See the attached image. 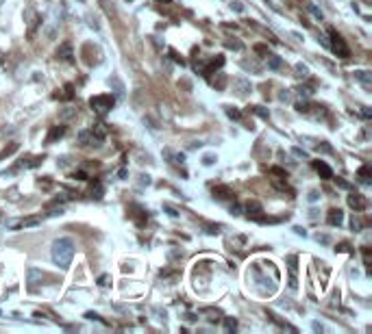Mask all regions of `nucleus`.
<instances>
[{
	"label": "nucleus",
	"instance_id": "obj_13",
	"mask_svg": "<svg viewBox=\"0 0 372 334\" xmlns=\"http://www.w3.org/2000/svg\"><path fill=\"white\" fill-rule=\"evenodd\" d=\"M63 135H65V126H52L50 133H48V137H46V146L54 144V142H57V139H61Z\"/></svg>",
	"mask_w": 372,
	"mask_h": 334
},
{
	"label": "nucleus",
	"instance_id": "obj_25",
	"mask_svg": "<svg viewBox=\"0 0 372 334\" xmlns=\"http://www.w3.org/2000/svg\"><path fill=\"white\" fill-rule=\"evenodd\" d=\"M307 9H309V11L313 13V16H316V18H318V20H322V11H320L318 7H316L313 3H307Z\"/></svg>",
	"mask_w": 372,
	"mask_h": 334
},
{
	"label": "nucleus",
	"instance_id": "obj_1",
	"mask_svg": "<svg viewBox=\"0 0 372 334\" xmlns=\"http://www.w3.org/2000/svg\"><path fill=\"white\" fill-rule=\"evenodd\" d=\"M50 256H52V263L61 269H68L70 267V263L74 258V241L63 236V239H57L50 247Z\"/></svg>",
	"mask_w": 372,
	"mask_h": 334
},
{
	"label": "nucleus",
	"instance_id": "obj_21",
	"mask_svg": "<svg viewBox=\"0 0 372 334\" xmlns=\"http://www.w3.org/2000/svg\"><path fill=\"white\" fill-rule=\"evenodd\" d=\"M225 111H227V115L231 118V120H242V113H240V111L236 109V107H225Z\"/></svg>",
	"mask_w": 372,
	"mask_h": 334
},
{
	"label": "nucleus",
	"instance_id": "obj_28",
	"mask_svg": "<svg viewBox=\"0 0 372 334\" xmlns=\"http://www.w3.org/2000/svg\"><path fill=\"white\" fill-rule=\"evenodd\" d=\"M296 72H298V76H307V74H309V69H307V65L296 63Z\"/></svg>",
	"mask_w": 372,
	"mask_h": 334
},
{
	"label": "nucleus",
	"instance_id": "obj_32",
	"mask_svg": "<svg viewBox=\"0 0 372 334\" xmlns=\"http://www.w3.org/2000/svg\"><path fill=\"white\" fill-rule=\"evenodd\" d=\"M292 152H294V155H296L298 159H307V152H305V150H300V148H294Z\"/></svg>",
	"mask_w": 372,
	"mask_h": 334
},
{
	"label": "nucleus",
	"instance_id": "obj_2",
	"mask_svg": "<svg viewBox=\"0 0 372 334\" xmlns=\"http://www.w3.org/2000/svg\"><path fill=\"white\" fill-rule=\"evenodd\" d=\"M327 35H329V48L333 50L340 59H349L351 57V50H349V46H347V41H344V37L335 31V29H329L327 31Z\"/></svg>",
	"mask_w": 372,
	"mask_h": 334
},
{
	"label": "nucleus",
	"instance_id": "obj_16",
	"mask_svg": "<svg viewBox=\"0 0 372 334\" xmlns=\"http://www.w3.org/2000/svg\"><path fill=\"white\" fill-rule=\"evenodd\" d=\"M57 59H63V61H72V46H70V44H63V46L57 50Z\"/></svg>",
	"mask_w": 372,
	"mask_h": 334
},
{
	"label": "nucleus",
	"instance_id": "obj_5",
	"mask_svg": "<svg viewBox=\"0 0 372 334\" xmlns=\"http://www.w3.org/2000/svg\"><path fill=\"white\" fill-rule=\"evenodd\" d=\"M39 217H22V219H11L7 221V228L11 230H20V228H33V226H39Z\"/></svg>",
	"mask_w": 372,
	"mask_h": 334
},
{
	"label": "nucleus",
	"instance_id": "obj_4",
	"mask_svg": "<svg viewBox=\"0 0 372 334\" xmlns=\"http://www.w3.org/2000/svg\"><path fill=\"white\" fill-rule=\"evenodd\" d=\"M225 65V57L223 54H216V57H211L209 61H196L194 63V69L198 74H203V76H209V74H214L218 67H223Z\"/></svg>",
	"mask_w": 372,
	"mask_h": 334
},
{
	"label": "nucleus",
	"instance_id": "obj_15",
	"mask_svg": "<svg viewBox=\"0 0 372 334\" xmlns=\"http://www.w3.org/2000/svg\"><path fill=\"white\" fill-rule=\"evenodd\" d=\"M268 317H270V322H274V324H277V326H279L281 330H289V332H294V334L298 332V330H296L294 326H289L287 322H281V319H279V315H274L272 311H268Z\"/></svg>",
	"mask_w": 372,
	"mask_h": 334
},
{
	"label": "nucleus",
	"instance_id": "obj_43",
	"mask_svg": "<svg viewBox=\"0 0 372 334\" xmlns=\"http://www.w3.org/2000/svg\"><path fill=\"white\" fill-rule=\"evenodd\" d=\"M316 239H318V241H322V243H329V236H327V234H322V236L318 234V236H316Z\"/></svg>",
	"mask_w": 372,
	"mask_h": 334
},
{
	"label": "nucleus",
	"instance_id": "obj_23",
	"mask_svg": "<svg viewBox=\"0 0 372 334\" xmlns=\"http://www.w3.org/2000/svg\"><path fill=\"white\" fill-rule=\"evenodd\" d=\"M236 85L242 89V91H240V96H246L248 91H251V82H246V80H242V78H240V80H236Z\"/></svg>",
	"mask_w": 372,
	"mask_h": 334
},
{
	"label": "nucleus",
	"instance_id": "obj_31",
	"mask_svg": "<svg viewBox=\"0 0 372 334\" xmlns=\"http://www.w3.org/2000/svg\"><path fill=\"white\" fill-rule=\"evenodd\" d=\"M335 252H353V249H351L349 243H340V245L335 247Z\"/></svg>",
	"mask_w": 372,
	"mask_h": 334
},
{
	"label": "nucleus",
	"instance_id": "obj_18",
	"mask_svg": "<svg viewBox=\"0 0 372 334\" xmlns=\"http://www.w3.org/2000/svg\"><path fill=\"white\" fill-rule=\"evenodd\" d=\"M37 278H44L41 276V271H37V269H29V291H35L37 289Z\"/></svg>",
	"mask_w": 372,
	"mask_h": 334
},
{
	"label": "nucleus",
	"instance_id": "obj_3",
	"mask_svg": "<svg viewBox=\"0 0 372 334\" xmlns=\"http://www.w3.org/2000/svg\"><path fill=\"white\" fill-rule=\"evenodd\" d=\"M114 102H116V98H114L112 93H103V96H94V98L90 100V107H92L99 115H107L109 111L114 109Z\"/></svg>",
	"mask_w": 372,
	"mask_h": 334
},
{
	"label": "nucleus",
	"instance_id": "obj_33",
	"mask_svg": "<svg viewBox=\"0 0 372 334\" xmlns=\"http://www.w3.org/2000/svg\"><path fill=\"white\" fill-rule=\"evenodd\" d=\"M72 178H74V180H87V174H85V172H74Z\"/></svg>",
	"mask_w": 372,
	"mask_h": 334
},
{
	"label": "nucleus",
	"instance_id": "obj_37",
	"mask_svg": "<svg viewBox=\"0 0 372 334\" xmlns=\"http://www.w3.org/2000/svg\"><path fill=\"white\" fill-rule=\"evenodd\" d=\"M227 46H229V48H236V50H242V44H240V41H229Z\"/></svg>",
	"mask_w": 372,
	"mask_h": 334
},
{
	"label": "nucleus",
	"instance_id": "obj_47",
	"mask_svg": "<svg viewBox=\"0 0 372 334\" xmlns=\"http://www.w3.org/2000/svg\"><path fill=\"white\" fill-rule=\"evenodd\" d=\"M231 213L233 215H240V206H231Z\"/></svg>",
	"mask_w": 372,
	"mask_h": 334
},
{
	"label": "nucleus",
	"instance_id": "obj_6",
	"mask_svg": "<svg viewBox=\"0 0 372 334\" xmlns=\"http://www.w3.org/2000/svg\"><path fill=\"white\" fill-rule=\"evenodd\" d=\"M246 215H248V219L261 221V224H264V221H266V217H264V208H261V204L255 202V200H251V202L246 204Z\"/></svg>",
	"mask_w": 372,
	"mask_h": 334
},
{
	"label": "nucleus",
	"instance_id": "obj_7",
	"mask_svg": "<svg viewBox=\"0 0 372 334\" xmlns=\"http://www.w3.org/2000/svg\"><path fill=\"white\" fill-rule=\"evenodd\" d=\"M347 202H349L351 208H355L357 213L366 211V206H368V200L362 196V193H351V196H347Z\"/></svg>",
	"mask_w": 372,
	"mask_h": 334
},
{
	"label": "nucleus",
	"instance_id": "obj_34",
	"mask_svg": "<svg viewBox=\"0 0 372 334\" xmlns=\"http://www.w3.org/2000/svg\"><path fill=\"white\" fill-rule=\"evenodd\" d=\"M311 328H313L316 332H324V326H322L320 322H313V324H311Z\"/></svg>",
	"mask_w": 372,
	"mask_h": 334
},
{
	"label": "nucleus",
	"instance_id": "obj_17",
	"mask_svg": "<svg viewBox=\"0 0 372 334\" xmlns=\"http://www.w3.org/2000/svg\"><path fill=\"white\" fill-rule=\"evenodd\" d=\"M268 67L272 69V72H279V69L283 67V61L277 57V54H270L268 52Z\"/></svg>",
	"mask_w": 372,
	"mask_h": 334
},
{
	"label": "nucleus",
	"instance_id": "obj_46",
	"mask_svg": "<svg viewBox=\"0 0 372 334\" xmlns=\"http://www.w3.org/2000/svg\"><path fill=\"white\" fill-rule=\"evenodd\" d=\"M294 232H296V234H302V236H305V234H307V232H305V230H302L300 226H296V228H294Z\"/></svg>",
	"mask_w": 372,
	"mask_h": 334
},
{
	"label": "nucleus",
	"instance_id": "obj_36",
	"mask_svg": "<svg viewBox=\"0 0 372 334\" xmlns=\"http://www.w3.org/2000/svg\"><path fill=\"white\" fill-rule=\"evenodd\" d=\"M364 263H366V267H370V252H368V247H364Z\"/></svg>",
	"mask_w": 372,
	"mask_h": 334
},
{
	"label": "nucleus",
	"instance_id": "obj_29",
	"mask_svg": "<svg viewBox=\"0 0 372 334\" xmlns=\"http://www.w3.org/2000/svg\"><path fill=\"white\" fill-rule=\"evenodd\" d=\"M331 180H335V185H338V187H342V189H351V185H349V183H347V180H344V178H335V176H333Z\"/></svg>",
	"mask_w": 372,
	"mask_h": 334
},
{
	"label": "nucleus",
	"instance_id": "obj_30",
	"mask_svg": "<svg viewBox=\"0 0 372 334\" xmlns=\"http://www.w3.org/2000/svg\"><path fill=\"white\" fill-rule=\"evenodd\" d=\"M220 228H223V226H220V224H207V232H209V234H218L220 232Z\"/></svg>",
	"mask_w": 372,
	"mask_h": 334
},
{
	"label": "nucleus",
	"instance_id": "obj_12",
	"mask_svg": "<svg viewBox=\"0 0 372 334\" xmlns=\"http://www.w3.org/2000/svg\"><path fill=\"white\" fill-rule=\"evenodd\" d=\"M327 221H329V226H342L344 213L340 211V208H331L329 215H327Z\"/></svg>",
	"mask_w": 372,
	"mask_h": 334
},
{
	"label": "nucleus",
	"instance_id": "obj_39",
	"mask_svg": "<svg viewBox=\"0 0 372 334\" xmlns=\"http://www.w3.org/2000/svg\"><path fill=\"white\" fill-rule=\"evenodd\" d=\"M318 198H320V193H318V191H311V193H309V200H311V202H316Z\"/></svg>",
	"mask_w": 372,
	"mask_h": 334
},
{
	"label": "nucleus",
	"instance_id": "obj_35",
	"mask_svg": "<svg viewBox=\"0 0 372 334\" xmlns=\"http://www.w3.org/2000/svg\"><path fill=\"white\" fill-rule=\"evenodd\" d=\"M63 98H72V85H65V93H63Z\"/></svg>",
	"mask_w": 372,
	"mask_h": 334
},
{
	"label": "nucleus",
	"instance_id": "obj_24",
	"mask_svg": "<svg viewBox=\"0 0 372 334\" xmlns=\"http://www.w3.org/2000/svg\"><path fill=\"white\" fill-rule=\"evenodd\" d=\"M351 228H353V232H362V228H364L362 219H360V217H353V219H351Z\"/></svg>",
	"mask_w": 372,
	"mask_h": 334
},
{
	"label": "nucleus",
	"instance_id": "obj_8",
	"mask_svg": "<svg viewBox=\"0 0 372 334\" xmlns=\"http://www.w3.org/2000/svg\"><path fill=\"white\" fill-rule=\"evenodd\" d=\"M287 271H289V278H287L289 289H296L298 287V280H296V256H287Z\"/></svg>",
	"mask_w": 372,
	"mask_h": 334
},
{
	"label": "nucleus",
	"instance_id": "obj_42",
	"mask_svg": "<svg viewBox=\"0 0 372 334\" xmlns=\"http://www.w3.org/2000/svg\"><path fill=\"white\" fill-rule=\"evenodd\" d=\"M76 113V111H70V109H68V111H63V118H72Z\"/></svg>",
	"mask_w": 372,
	"mask_h": 334
},
{
	"label": "nucleus",
	"instance_id": "obj_10",
	"mask_svg": "<svg viewBox=\"0 0 372 334\" xmlns=\"http://www.w3.org/2000/svg\"><path fill=\"white\" fill-rule=\"evenodd\" d=\"M353 78H355V80H360L366 89L372 87V74L368 72V69H355V72H353Z\"/></svg>",
	"mask_w": 372,
	"mask_h": 334
},
{
	"label": "nucleus",
	"instance_id": "obj_9",
	"mask_svg": "<svg viewBox=\"0 0 372 334\" xmlns=\"http://www.w3.org/2000/svg\"><path fill=\"white\" fill-rule=\"evenodd\" d=\"M163 157L168 159L172 165H181V167L185 165V155H181V152H174V150H170V148H165V150H163Z\"/></svg>",
	"mask_w": 372,
	"mask_h": 334
},
{
	"label": "nucleus",
	"instance_id": "obj_44",
	"mask_svg": "<svg viewBox=\"0 0 372 334\" xmlns=\"http://www.w3.org/2000/svg\"><path fill=\"white\" fill-rule=\"evenodd\" d=\"M165 211H168V213H170L172 217H176V215H178V213L174 211V208H172V206H165Z\"/></svg>",
	"mask_w": 372,
	"mask_h": 334
},
{
	"label": "nucleus",
	"instance_id": "obj_11",
	"mask_svg": "<svg viewBox=\"0 0 372 334\" xmlns=\"http://www.w3.org/2000/svg\"><path fill=\"white\" fill-rule=\"evenodd\" d=\"M313 167H316V172H318V176L322 178V180H331L333 178V170L324 163V161H313Z\"/></svg>",
	"mask_w": 372,
	"mask_h": 334
},
{
	"label": "nucleus",
	"instance_id": "obj_19",
	"mask_svg": "<svg viewBox=\"0 0 372 334\" xmlns=\"http://www.w3.org/2000/svg\"><path fill=\"white\" fill-rule=\"evenodd\" d=\"M370 178H372V172H370V167H368V165H364L362 170H360V180H362L364 185H370V183H372Z\"/></svg>",
	"mask_w": 372,
	"mask_h": 334
},
{
	"label": "nucleus",
	"instance_id": "obj_22",
	"mask_svg": "<svg viewBox=\"0 0 372 334\" xmlns=\"http://www.w3.org/2000/svg\"><path fill=\"white\" fill-rule=\"evenodd\" d=\"M211 85H214V87H218V89H225V85H227L225 74H218V78H211Z\"/></svg>",
	"mask_w": 372,
	"mask_h": 334
},
{
	"label": "nucleus",
	"instance_id": "obj_38",
	"mask_svg": "<svg viewBox=\"0 0 372 334\" xmlns=\"http://www.w3.org/2000/svg\"><path fill=\"white\" fill-rule=\"evenodd\" d=\"M99 285H101V287H107V285H109V276H101V278H99Z\"/></svg>",
	"mask_w": 372,
	"mask_h": 334
},
{
	"label": "nucleus",
	"instance_id": "obj_27",
	"mask_svg": "<svg viewBox=\"0 0 372 334\" xmlns=\"http://www.w3.org/2000/svg\"><path fill=\"white\" fill-rule=\"evenodd\" d=\"M216 161H218V157H216V155H205V157H203V165H207V167L214 165Z\"/></svg>",
	"mask_w": 372,
	"mask_h": 334
},
{
	"label": "nucleus",
	"instance_id": "obj_48",
	"mask_svg": "<svg viewBox=\"0 0 372 334\" xmlns=\"http://www.w3.org/2000/svg\"><path fill=\"white\" fill-rule=\"evenodd\" d=\"M79 3H85V0H79Z\"/></svg>",
	"mask_w": 372,
	"mask_h": 334
},
{
	"label": "nucleus",
	"instance_id": "obj_40",
	"mask_svg": "<svg viewBox=\"0 0 372 334\" xmlns=\"http://www.w3.org/2000/svg\"><path fill=\"white\" fill-rule=\"evenodd\" d=\"M362 115H364L366 120H370V118H372V113H370V109H368V107H364V111H362Z\"/></svg>",
	"mask_w": 372,
	"mask_h": 334
},
{
	"label": "nucleus",
	"instance_id": "obj_26",
	"mask_svg": "<svg viewBox=\"0 0 372 334\" xmlns=\"http://www.w3.org/2000/svg\"><path fill=\"white\" fill-rule=\"evenodd\" d=\"M225 326H227V330H229V332H233V330L238 328V322H236V319L227 317V319H225Z\"/></svg>",
	"mask_w": 372,
	"mask_h": 334
},
{
	"label": "nucleus",
	"instance_id": "obj_20",
	"mask_svg": "<svg viewBox=\"0 0 372 334\" xmlns=\"http://www.w3.org/2000/svg\"><path fill=\"white\" fill-rule=\"evenodd\" d=\"M251 111H253L255 115L264 118V120H268V118H270V111H268V109H264V107H251Z\"/></svg>",
	"mask_w": 372,
	"mask_h": 334
},
{
	"label": "nucleus",
	"instance_id": "obj_14",
	"mask_svg": "<svg viewBox=\"0 0 372 334\" xmlns=\"http://www.w3.org/2000/svg\"><path fill=\"white\" fill-rule=\"evenodd\" d=\"M214 198L218 200H231L233 198V191L225 185H220V187H214Z\"/></svg>",
	"mask_w": 372,
	"mask_h": 334
},
{
	"label": "nucleus",
	"instance_id": "obj_41",
	"mask_svg": "<svg viewBox=\"0 0 372 334\" xmlns=\"http://www.w3.org/2000/svg\"><path fill=\"white\" fill-rule=\"evenodd\" d=\"M279 100H285V102L289 100V93H287L285 89H283V93H279Z\"/></svg>",
	"mask_w": 372,
	"mask_h": 334
},
{
	"label": "nucleus",
	"instance_id": "obj_45",
	"mask_svg": "<svg viewBox=\"0 0 372 334\" xmlns=\"http://www.w3.org/2000/svg\"><path fill=\"white\" fill-rule=\"evenodd\" d=\"M231 7H233V9H236V11H244V7H242L240 3H233Z\"/></svg>",
	"mask_w": 372,
	"mask_h": 334
}]
</instances>
